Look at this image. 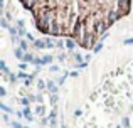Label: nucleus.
I'll use <instances>...</instances> for the list:
<instances>
[{
	"instance_id": "nucleus-1",
	"label": "nucleus",
	"mask_w": 133,
	"mask_h": 128,
	"mask_svg": "<svg viewBox=\"0 0 133 128\" xmlns=\"http://www.w3.org/2000/svg\"><path fill=\"white\" fill-rule=\"evenodd\" d=\"M64 42H66V47H67V49H69V51H72V49L76 47V44H78V42H76L74 39H66Z\"/></svg>"
},
{
	"instance_id": "nucleus-2",
	"label": "nucleus",
	"mask_w": 133,
	"mask_h": 128,
	"mask_svg": "<svg viewBox=\"0 0 133 128\" xmlns=\"http://www.w3.org/2000/svg\"><path fill=\"white\" fill-rule=\"evenodd\" d=\"M34 46H35L37 49H44V47H47V44H46V40H39V39H35V42H34Z\"/></svg>"
},
{
	"instance_id": "nucleus-3",
	"label": "nucleus",
	"mask_w": 133,
	"mask_h": 128,
	"mask_svg": "<svg viewBox=\"0 0 133 128\" xmlns=\"http://www.w3.org/2000/svg\"><path fill=\"white\" fill-rule=\"evenodd\" d=\"M24 56H25V52H24V49H20V47H17V49H15V57H17V59H22V61H24Z\"/></svg>"
},
{
	"instance_id": "nucleus-4",
	"label": "nucleus",
	"mask_w": 133,
	"mask_h": 128,
	"mask_svg": "<svg viewBox=\"0 0 133 128\" xmlns=\"http://www.w3.org/2000/svg\"><path fill=\"white\" fill-rule=\"evenodd\" d=\"M22 113H24V116H25V118H27L29 121H32V115H31V108H29V106H25Z\"/></svg>"
},
{
	"instance_id": "nucleus-5",
	"label": "nucleus",
	"mask_w": 133,
	"mask_h": 128,
	"mask_svg": "<svg viewBox=\"0 0 133 128\" xmlns=\"http://www.w3.org/2000/svg\"><path fill=\"white\" fill-rule=\"evenodd\" d=\"M0 69L3 71V74H12V72L8 71V67H7V64H5V61H0Z\"/></svg>"
},
{
	"instance_id": "nucleus-6",
	"label": "nucleus",
	"mask_w": 133,
	"mask_h": 128,
	"mask_svg": "<svg viewBox=\"0 0 133 128\" xmlns=\"http://www.w3.org/2000/svg\"><path fill=\"white\" fill-rule=\"evenodd\" d=\"M34 59H35V57H32V54L25 52V56H24V63H34Z\"/></svg>"
},
{
	"instance_id": "nucleus-7",
	"label": "nucleus",
	"mask_w": 133,
	"mask_h": 128,
	"mask_svg": "<svg viewBox=\"0 0 133 128\" xmlns=\"http://www.w3.org/2000/svg\"><path fill=\"white\" fill-rule=\"evenodd\" d=\"M51 61H52V57H51V56H44V57L40 59V66H42V64H49Z\"/></svg>"
},
{
	"instance_id": "nucleus-8",
	"label": "nucleus",
	"mask_w": 133,
	"mask_h": 128,
	"mask_svg": "<svg viewBox=\"0 0 133 128\" xmlns=\"http://www.w3.org/2000/svg\"><path fill=\"white\" fill-rule=\"evenodd\" d=\"M0 108H2L5 113H12V108H10V106H7L5 103H0Z\"/></svg>"
},
{
	"instance_id": "nucleus-9",
	"label": "nucleus",
	"mask_w": 133,
	"mask_h": 128,
	"mask_svg": "<svg viewBox=\"0 0 133 128\" xmlns=\"http://www.w3.org/2000/svg\"><path fill=\"white\" fill-rule=\"evenodd\" d=\"M101 47H103V42H98V44L94 46V49H93V52H94V54H96V52H100V51H101Z\"/></svg>"
},
{
	"instance_id": "nucleus-10",
	"label": "nucleus",
	"mask_w": 133,
	"mask_h": 128,
	"mask_svg": "<svg viewBox=\"0 0 133 128\" xmlns=\"http://www.w3.org/2000/svg\"><path fill=\"white\" fill-rule=\"evenodd\" d=\"M47 88H49V89H51V91H54V93H56V91H57V86H56V84H54V83H47Z\"/></svg>"
},
{
	"instance_id": "nucleus-11",
	"label": "nucleus",
	"mask_w": 133,
	"mask_h": 128,
	"mask_svg": "<svg viewBox=\"0 0 133 128\" xmlns=\"http://www.w3.org/2000/svg\"><path fill=\"white\" fill-rule=\"evenodd\" d=\"M27 47H29V44H27V40H20V49H24V51H27Z\"/></svg>"
},
{
	"instance_id": "nucleus-12",
	"label": "nucleus",
	"mask_w": 133,
	"mask_h": 128,
	"mask_svg": "<svg viewBox=\"0 0 133 128\" xmlns=\"http://www.w3.org/2000/svg\"><path fill=\"white\" fill-rule=\"evenodd\" d=\"M0 24H2V27H3V29H10V25L7 24V20H5V19H2V20H0Z\"/></svg>"
},
{
	"instance_id": "nucleus-13",
	"label": "nucleus",
	"mask_w": 133,
	"mask_h": 128,
	"mask_svg": "<svg viewBox=\"0 0 133 128\" xmlns=\"http://www.w3.org/2000/svg\"><path fill=\"white\" fill-rule=\"evenodd\" d=\"M17 76H19V78H25V79H27V78H29L31 74H27V72H24V71H20V72H19Z\"/></svg>"
},
{
	"instance_id": "nucleus-14",
	"label": "nucleus",
	"mask_w": 133,
	"mask_h": 128,
	"mask_svg": "<svg viewBox=\"0 0 133 128\" xmlns=\"http://www.w3.org/2000/svg\"><path fill=\"white\" fill-rule=\"evenodd\" d=\"M123 44H125V46H132V44H133V37H130V39H126V40H125Z\"/></svg>"
},
{
	"instance_id": "nucleus-15",
	"label": "nucleus",
	"mask_w": 133,
	"mask_h": 128,
	"mask_svg": "<svg viewBox=\"0 0 133 128\" xmlns=\"http://www.w3.org/2000/svg\"><path fill=\"white\" fill-rule=\"evenodd\" d=\"M86 66H88V63H86V61H83V63L78 64V67H79V69H83V67H86Z\"/></svg>"
},
{
	"instance_id": "nucleus-16",
	"label": "nucleus",
	"mask_w": 133,
	"mask_h": 128,
	"mask_svg": "<svg viewBox=\"0 0 133 128\" xmlns=\"http://www.w3.org/2000/svg\"><path fill=\"white\" fill-rule=\"evenodd\" d=\"M20 101H22V104H25V106H29V101H31V99H27V98H22Z\"/></svg>"
},
{
	"instance_id": "nucleus-17",
	"label": "nucleus",
	"mask_w": 133,
	"mask_h": 128,
	"mask_svg": "<svg viewBox=\"0 0 133 128\" xmlns=\"http://www.w3.org/2000/svg\"><path fill=\"white\" fill-rule=\"evenodd\" d=\"M7 95V91H5V88H3V86H2V88H0V96H2V98H3V96Z\"/></svg>"
},
{
	"instance_id": "nucleus-18",
	"label": "nucleus",
	"mask_w": 133,
	"mask_h": 128,
	"mask_svg": "<svg viewBox=\"0 0 133 128\" xmlns=\"http://www.w3.org/2000/svg\"><path fill=\"white\" fill-rule=\"evenodd\" d=\"M19 67H20V71H24V69L27 67V64H25V63H20V64H19Z\"/></svg>"
},
{
	"instance_id": "nucleus-19",
	"label": "nucleus",
	"mask_w": 133,
	"mask_h": 128,
	"mask_svg": "<svg viewBox=\"0 0 133 128\" xmlns=\"http://www.w3.org/2000/svg\"><path fill=\"white\" fill-rule=\"evenodd\" d=\"M123 125H125L126 128L130 127V121H128V118H125V120H123Z\"/></svg>"
},
{
	"instance_id": "nucleus-20",
	"label": "nucleus",
	"mask_w": 133,
	"mask_h": 128,
	"mask_svg": "<svg viewBox=\"0 0 133 128\" xmlns=\"http://www.w3.org/2000/svg\"><path fill=\"white\" fill-rule=\"evenodd\" d=\"M27 40H32V42H35V39L32 37V34H27Z\"/></svg>"
},
{
	"instance_id": "nucleus-21",
	"label": "nucleus",
	"mask_w": 133,
	"mask_h": 128,
	"mask_svg": "<svg viewBox=\"0 0 133 128\" xmlns=\"http://www.w3.org/2000/svg\"><path fill=\"white\" fill-rule=\"evenodd\" d=\"M8 76H10V81L15 83V78H17V76H15V74H8Z\"/></svg>"
},
{
	"instance_id": "nucleus-22",
	"label": "nucleus",
	"mask_w": 133,
	"mask_h": 128,
	"mask_svg": "<svg viewBox=\"0 0 133 128\" xmlns=\"http://www.w3.org/2000/svg\"><path fill=\"white\" fill-rule=\"evenodd\" d=\"M12 125H14V128H24V127H22V125H19V123H15V121H14Z\"/></svg>"
},
{
	"instance_id": "nucleus-23",
	"label": "nucleus",
	"mask_w": 133,
	"mask_h": 128,
	"mask_svg": "<svg viewBox=\"0 0 133 128\" xmlns=\"http://www.w3.org/2000/svg\"><path fill=\"white\" fill-rule=\"evenodd\" d=\"M116 128H121V127H116Z\"/></svg>"
}]
</instances>
